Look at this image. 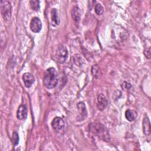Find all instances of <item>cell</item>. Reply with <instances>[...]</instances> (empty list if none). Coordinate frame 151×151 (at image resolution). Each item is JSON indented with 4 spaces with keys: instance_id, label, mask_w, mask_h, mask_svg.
Returning a JSON list of instances; mask_svg holds the SVG:
<instances>
[{
    "instance_id": "6da1fadb",
    "label": "cell",
    "mask_w": 151,
    "mask_h": 151,
    "mask_svg": "<svg viewBox=\"0 0 151 151\" xmlns=\"http://www.w3.org/2000/svg\"><path fill=\"white\" fill-rule=\"evenodd\" d=\"M90 132L99 139L109 142L110 140V135L109 131L106 127L100 123H91L89 125Z\"/></svg>"
},
{
    "instance_id": "7a4b0ae2",
    "label": "cell",
    "mask_w": 151,
    "mask_h": 151,
    "mask_svg": "<svg viewBox=\"0 0 151 151\" xmlns=\"http://www.w3.org/2000/svg\"><path fill=\"white\" fill-rule=\"evenodd\" d=\"M58 81V73L54 67H50L46 70L43 78V83L46 88L48 89L54 88L57 86Z\"/></svg>"
},
{
    "instance_id": "3957f363",
    "label": "cell",
    "mask_w": 151,
    "mask_h": 151,
    "mask_svg": "<svg viewBox=\"0 0 151 151\" xmlns=\"http://www.w3.org/2000/svg\"><path fill=\"white\" fill-rule=\"evenodd\" d=\"M1 12L4 21H9L11 18L12 13V6L11 2L8 1H1Z\"/></svg>"
},
{
    "instance_id": "277c9868",
    "label": "cell",
    "mask_w": 151,
    "mask_h": 151,
    "mask_svg": "<svg viewBox=\"0 0 151 151\" xmlns=\"http://www.w3.org/2000/svg\"><path fill=\"white\" fill-rule=\"evenodd\" d=\"M55 60L59 64H63L68 57V50L63 45H60L55 53Z\"/></svg>"
},
{
    "instance_id": "5b68a950",
    "label": "cell",
    "mask_w": 151,
    "mask_h": 151,
    "mask_svg": "<svg viewBox=\"0 0 151 151\" xmlns=\"http://www.w3.org/2000/svg\"><path fill=\"white\" fill-rule=\"evenodd\" d=\"M77 107L78 109V116H77V120L78 121H82L84 120L87 116V111L86 110V105L83 101L78 102L77 104Z\"/></svg>"
},
{
    "instance_id": "8992f818",
    "label": "cell",
    "mask_w": 151,
    "mask_h": 151,
    "mask_svg": "<svg viewBox=\"0 0 151 151\" xmlns=\"http://www.w3.org/2000/svg\"><path fill=\"white\" fill-rule=\"evenodd\" d=\"M29 28L33 32H39L42 28V23L40 18L38 17L32 18L30 22Z\"/></svg>"
},
{
    "instance_id": "52a82bcc",
    "label": "cell",
    "mask_w": 151,
    "mask_h": 151,
    "mask_svg": "<svg viewBox=\"0 0 151 151\" xmlns=\"http://www.w3.org/2000/svg\"><path fill=\"white\" fill-rule=\"evenodd\" d=\"M64 125L65 123L63 119L60 117H55L51 122L52 127L56 132L61 130L64 127Z\"/></svg>"
},
{
    "instance_id": "ba28073f",
    "label": "cell",
    "mask_w": 151,
    "mask_h": 151,
    "mask_svg": "<svg viewBox=\"0 0 151 151\" xmlns=\"http://www.w3.org/2000/svg\"><path fill=\"white\" fill-rule=\"evenodd\" d=\"M107 100L103 94H99L97 99V107L99 110L103 111L107 106Z\"/></svg>"
},
{
    "instance_id": "9c48e42d",
    "label": "cell",
    "mask_w": 151,
    "mask_h": 151,
    "mask_svg": "<svg viewBox=\"0 0 151 151\" xmlns=\"http://www.w3.org/2000/svg\"><path fill=\"white\" fill-rule=\"evenodd\" d=\"M22 80L26 87L29 88L35 82V77L30 73H25L22 75Z\"/></svg>"
},
{
    "instance_id": "30bf717a",
    "label": "cell",
    "mask_w": 151,
    "mask_h": 151,
    "mask_svg": "<svg viewBox=\"0 0 151 151\" xmlns=\"http://www.w3.org/2000/svg\"><path fill=\"white\" fill-rule=\"evenodd\" d=\"M28 115V110L27 107L24 105H20L17 112V117L19 120H22L26 119Z\"/></svg>"
},
{
    "instance_id": "8fae6325",
    "label": "cell",
    "mask_w": 151,
    "mask_h": 151,
    "mask_svg": "<svg viewBox=\"0 0 151 151\" xmlns=\"http://www.w3.org/2000/svg\"><path fill=\"white\" fill-rule=\"evenodd\" d=\"M143 133L146 136H148L150 133V121L147 116V115H145L144 117V119L143 120Z\"/></svg>"
},
{
    "instance_id": "7c38bea8",
    "label": "cell",
    "mask_w": 151,
    "mask_h": 151,
    "mask_svg": "<svg viewBox=\"0 0 151 151\" xmlns=\"http://www.w3.org/2000/svg\"><path fill=\"white\" fill-rule=\"evenodd\" d=\"M51 24L55 27L59 25L60 19L58 16L57 10L55 8L52 9L51 11Z\"/></svg>"
},
{
    "instance_id": "4fadbf2b",
    "label": "cell",
    "mask_w": 151,
    "mask_h": 151,
    "mask_svg": "<svg viewBox=\"0 0 151 151\" xmlns=\"http://www.w3.org/2000/svg\"><path fill=\"white\" fill-rule=\"evenodd\" d=\"M137 116V112L134 110L128 109L126 111L125 117L126 119L129 122H132L134 120Z\"/></svg>"
},
{
    "instance_id": "5bb4252c",
    "label": "cell",
    "mask_w": 151,
    "mask_h": 151,
    "mask_svg": "<svg viewBox=\"0 0 151 151\" xmlns=\"http://www.w3.org/2000/svg\"><path fill=\"white\" fill-rule=\"evenodd\" d=\"M71 15H72V17L73 18V19L78 22L80 19V18H81V14H80V9L77 7V6H75L73 9H72V11H71Z\"/></svg>"
},
{
    "instance_id": "9a60e30c",
    "label": "cell",
    "mask_w": 151,
    "mask_h": 151,
    "mask_svg": "<svg viewBox=\"0 0 151 151\" xmlns=\"http://www.w3.org/2000/svg\"><path fill=\"white\" fill-rule=\"evenodd\" d=\"M73 61L75 64L77 65L78 67H80L82 65V64L84 63V61L83 58L81 57L80 55L76 54L73 57Z\"/></svg>"
},
{
    "instance_id": "2e32d148",
    "label": "cell",
    "mask_w": 151,
    "mask_h": 151,
    "mask_svg": "<svg viewBox=\"0 0 151 151\" xmlns=\"http://www.w3.org/2000/svg\"><path fill=\"white\" fill-rule=\"evenodd\" d=\"M29 4L31 8L34 11H38L40 9V2L38 1H30Z\"/></svg>"
},
{
    "instance_id": "e0dca14e",
    "label": "cell",
    "mask_w": 151,
    "mask_h": 151,
    "mask_svg": "<svg viewBox=\"0 0 151 151\" xmlns=\"http://www.w3.org/2000/svg\"><path fill=\"white\" fill-rule=\"evenodd\" d=\"M94 10H95V12H96V14H97L98 15H102L103 12H104V8H103V6L100 4H99V3L95 5Z\"/></svg>"
},
{
    "instance_id": "ac0fdd59",
    "label": "cell",
    "mask_w": 151,
    "mask_h": 151,
    "mask_svg": "<svg viewBox=\"0 0 151 151\" xmlns=\"http://www.w3.org/2000/svg\"><path fill=\"white\" fill-rule=\"evenodd\" d=\"M19 140V138L18 134L17 133V132H14L12 133V137H11V140H12L13 145L14 146L17 145L18 144Z\"/></svg>"
},
{
    "instance_id": "d6986e66",
    "label": "cell",
    "mask_w": 151,
    "mask_h": 151,
    "mask_svg": "<svg viewBox=\"0 0 151 151\" xmlns=\"http://www.w3.org/2000/svg\"><path fill=\"white\" fill-rule=\"evenodd\" d=\"M92 70H95V71H92V73H93V75H94V76H99V72H100V71H99V67H97V65H93V68H92Z\"/></svg>"
},
{
    "instance_id": "ffe728a7",
    "label": "cell",
    "mask_w": 151,
    "mask_h": 151,
    "mask_svg": "<svg viewBox=\"0 0 151 151\" xmlns=\"http://www.w3.org/2000/svg\"><path fill=\"white\" fill-rule=\"evenodd\" d=\"M144 54L147 58L150 59V47L146 48L144 51Z\"/></svg>"
},
{
    "instance_id": "44dd1931",
    "label": "cell",
    "mask_w": 151,
    "mask_h": 151,
    "mask_svg": "<svg viewBox=\"0 0 151 151\" xmlns=\"http://www.w3.org/2000/svg\"><path fill=\"white\" fill-rule=\"evenodd\" d=\"M122 87L125 90H127L129 89L130 87H131V84L127 82H124L122 84Z\"/></svg>"
}]
</instances>
